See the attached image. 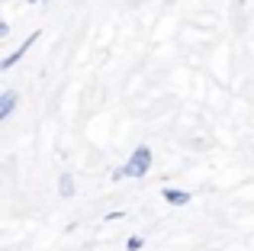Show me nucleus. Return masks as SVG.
Segmentation results:
<instances>
[{"label":"nucleus","instance_id":"7","mask_svg":"<svg viewBox=\"0 0 254 251\" xmlns=\"http://www.w3.org/2000/svg\"><path fill=\"white\" fill-rule=\"evenodd\" d=\"M10 36V23H6V19H0V39H6Z\"/></svg>","mask_w":254,"mask_h":251},{"label":"nucleus","instance_id":"6","mask_svg":"<svg viewBox=\"0 0 254 251\" xmlns=\"http://www.w3.org/2000/svg\"><path fill=\"white\" fill-rule=\"evenodd\" d=\"M142 245H145V239H138V235H129V239H126V248L129 251H142Z\"/></svg>","mask_w":254,"mask_h":251},{"label":"nucleus","instance_id":"2","mask_svg":"<svg viewBox=\"0 0 254 251\" xmlns=\"http://www.w3.org/2000/svg\"><path fill=\"white\" fill-rule=\"evenodd\" d=\"M36 42H39V32H29V36H26V42H23V45H16V52H10V55H6L3 62H0V71H10L13 64H16L19 58H23V55H26V52H29Z\"/></svg>","mask_w":254,"mask_h":251},{"label":"nucleus","instance_id":"4","mask_svg":"<svg viewBox=\"0 0 254 251\" xmlns=\"http://www.w3.org/2000/svg\"><path fill=\"white\" fill-rule=\"evenodd\" d=\"M16 100H19L16 90H3V94H0V120H6V116L16 110Z\"/></svg>","mask_w":254,"mask_h":251},{"label":"nucleus","instance_id":"1","mask_svg":"<svg viewBox=\"0 0 254 251\" xmlns=\"http://www.w3.org/2000/svg\"><path fill=\"white\" fill-rule=\"evenodd\" d=\"M148 171H151V148L148 145H138L129 155V161L123 164V174L126 177H145Z\"/></svg>","mask_w":254,"mask_h":251},{"label":"nucleus","instance_id":"5","mask_svg":"<svg viewBox=\"0 0 254 251\" xmlns=\"http://www.w3.org/2000/svg\"><path fill=\"white\" fill-rule=\"evenodd\" d=\"M74 177H71V174H62V177H58V193H62L64 196V200H71V196H74Z\"/></svg>","mask_w":254,"mask_h":251},{"label":"nucleus","instance_id":"3","mask_svg":"<svg viewBox=\"0 0 254 251\" xmlns=\"http://www.w3.org/2000/svg\"><path fill=\"white\" fill-rule=\"evenodd\" d=\"M161 196H164V203H171V206H187V203H190V193H187V190H177V187H164Z\"/></svg>","mask_w":254,"mask_h":251}]
</instances>
